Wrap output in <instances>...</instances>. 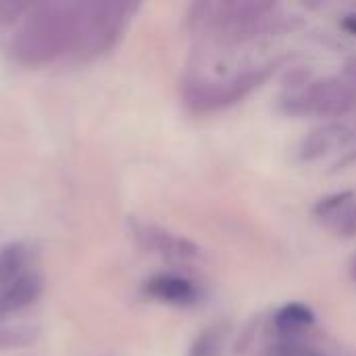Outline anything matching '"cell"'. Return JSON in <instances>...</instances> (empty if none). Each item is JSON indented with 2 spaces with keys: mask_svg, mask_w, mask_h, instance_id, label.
<instances>
[{
  "mask_svg": "<svg viewBox=\"0 0 356 356\" xmlns=\"http://www.w3.org/2000/svg\"><path fill=\"white\" fill-rule=\"evenodd\" d=\"M315 315L305 305H288L275 315V327L284 334H296L309 325H313Z\"/></svg>",
  "mask_w": 356,
  "mask_h": 356,
  "instance_id": "obj_9",
  "label": "cell"
},
{
  "mask_svg": "<svg viewBox=\"0 0 356 356\" xmlns=\"http://www.w3.org/2000/svg\"><path fill=\"white\" fill-rule=\"evenodd\" d=\"M38 338V330L31 325H0V353L8 348H21Z\"/></svg>",
  "mask_w": 356,
  "mask_h": 356,
  "instance_id": "obj_10",
  "label": "cell"
},
{
  "mask_svg": "<svg viewBox=\"0 0 356 356\" xmlns=\"http://www.w3.org/2000/svg\"><path fill=\"white\" fill-rule=\"evenodd\" d=\"M131 234L138 240L142 248L148 252L161 257L167 263L173 265H192L200 259V248L190 242L188 238H181L161 225L146 223V221H131Z\"/></svg>",
  "mask_w": 356,
  "mask_h": 356,
  "instance_id": "obj_5",
  "label": "cell"
},
{
  "mask_svg": "<svg viewBox=\"0 0 356 356\" xmlns=\"http://www.w3.org/2000/svg\"><path fill=\"white\" fill-rule=\"evenodd\" d=\"M27 8H29L27 2H6V0H0V27L15 23L19 17L25 15Z\"/></svg>",
  "mask_w": 356,
  "mask_h": 356,
  "instance_id": "obj_11",
  "label": "cell"
},
{
  "mask_svg": "<svg viewBox=\"0 0 356 356\" xmlns=\"http://www.w3.org/2000/svg\"><path fill=\"white\" fill-rule=\"evenodd\" d=\"M317 221L327 227L334 236L355 238L356 236V192L332 194L317 202Z\"/></svg>",
  "mask_w": 356,
  "mask_h": 356,
  "instance_id": "obj_7",
  "label": "cell"
},
{
  "mask_svg": "<svg viewBox=\"0 0 356 356\" xmlns=\"http://www.w3.org/2000/svg\"><path fill=\"white\" fill-rule=\"evenodd\" d=\"M348 271H350V277L353 282H356V254L350 259V265H348Z\"/></svg>",
  "mask_w": 356,
  "mask_h": 356,
  "instance_id": "obj_14",
  "label": "cell"
},
{
  "mask_svg": "<svg viewBox=\"0 0 356 356\" xmlns=\"http://www.w3.org/2000/svg\"><path fill=\"white\" fill-rule=\"evenodd\" d=\"M44 288V277L29 246L15 242L0 248V319L31 307Z\"/></svg>",
  "mask_w": 356,
  "mask_h": 356,
  "instance_id": "obj_3",
  "label": "cell"
},
{
  "mask_svg": "<svg viewBox=\"0 0 356 356\" xmlns=\"http://www.w3.org/2000/svg\"><path fill=\"white\" fill-rule=\"evenodd\" d=\"M219 340L215 332H204L192 348V356H217Z\"/></svg>",
  "mask_w": 356,
  "mask_h": 356,
  "instance_id": "obj_12",
  "label": "cell"
},
{
  "mask_svg": "<svg viewBox=\"0 0 356 356\" xmlns=\"http://www.w3.org/2000/svg\"><path fill=\"white\" fill-rule=\"evenodd\" d=\"M277 4L257 0H207L190 6L186 25L219 44H246L273 29Z\"/></svg>",
  "mask_w": 356,
  "mask_h": 356,
  "instance_id": "obj_2",
  "label": "cell"
},
{
  "mask_svg": "<svg viewBox=\"0 0 356 356\" xmlns=\"http://www.w3.org/2000/svg\"><path fill=\"white\" fill-rule=\"evenodd\" d=\"M90 0H46L29 4L10 38V54L25 67L63 58L88 63Z\"/></svg>",
  "mask_w": 356,
  "mask_h": 356,
  "instance_id": "obj_1",
  "label": "cell"
},
{
  "mask_svg": "<svg viewBox=\"0 0 356 356\" xmlns=\"http://www.w3.org/2000/svg\"><path fill=\"white\" fill-rule=\"evenodd\" d=\"M344 27H346L350 33H355L356 35V15H348V17L344 19Z\"/></svg>",
  "mask_w": 356,
  "mask_h": 356,
  "instance_id": "obj_13",
  "label": "cell"
},
{
  "mask_svg": "<svg viewBox=\"0 0 356 356\" xmlns=\"http://www.w3.org/2000/svg\"><path fill=\"white\" fill-rule=\"evenodd\" d=\"M290 115L342 117L356 108V77H323L311 83H294L282 96Z\"/></svg>",
  "mask_w": 356,
  "mask_h": 356,
  "instance_id": "obj_4",
  "label": "cell"
},
{
  "mask_svg": "<svg viewBox=\"0 0 356 356\" xmlns=\"http://www.w3.org/2000/svg\"><path fill=\"white\" fill-rule=\"evenodd\" d=\"M146 294L159 302L173 305V307H190L198 300V290L196 286L179 275L163 273L146 282Z\"/></svg>",
  "mask_w": 356,
  "mask_h": 356,
  "instance_id": "obj_8",
  "label": "cell"
},
{
  "mask_svg": "<svg viewBox=\"0 0 356 356\" xmlns=\"http://www.w3.org/2000/svg\"><path fill=\"white\" fill-rule=\"evenodd\" d=\"M356 142L355 131L346 125H323L313 129L300 144L298 156L305 163H319L334 154H344L353 150Z\"/></svg>",
  "mask_w": 356,
  "mask_h": 356,
  "instance_id": "obj_6",
  "label": "cell"
}]
</instances>
